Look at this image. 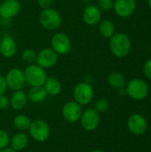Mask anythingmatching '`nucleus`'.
Here are the masks:
<instances>
[{
  "label": "nucleus",
  "instance_id": "1",
  "mask_svg": "<svg viewBox=\"0 0 151 152\" xmlns=\"http://www.w3.org/2000/svg\"><path fill=\"white\" fill-rule=\"evenodd\" d=\"M109 45L112 54L117 58H124L128 55L132 48L129 37L122 32L115 33L109 38Z\"/></svg>",
  "mask_w": 151,
  "mask_h": 152
},
{
  "label": "nucleus",
  "instance_id": "2",
  "mask_svg": "<svg viewBox=\"0 0 151 152\" xmlns=\"http://www.w3.org/2000/svg\"><path fill=\"white\" fill-rule=\"evenodd\" d=\"M23 72L25 81L30 86H43L47 78L44 69L37 64H29Z\"/></svg>",
  "mask_w": 151,
  "mask_h": 152
},
{
  "label": "nucleus",
  "instance_id": "3",
  "mask_svg": "<svg viewBox=\"0 0 151 152\" xmlns=\"http://www.w3.org/2000/svg\"><path fill=\"white\" fill-rule=\"evenodd\" d=\"M61 16L60 12L53 8L43 9L39 14V21L41 25L48 30H55L61 24Z\"/></svg>",
  "mask_w": 151,
  "mask_h": 152
},
{
  "label": "nucleus",
  "instance_id": "4",
  "mask_svg": "<svg viewBox=\"0 0 151 152\" xmlns=\"http://www.w3.org/2000/svg\"><path fill=\"white\" fill-rule=\"evenodd\" d=\"M126 94L135 101H142L148 96L149 86L147 83L139 78L130 80L125 87Z\"/></svg>",
  "mask_w": 151,
  "mask_h": 152
},
{
  "label": "nucleus",
  "instance_id": "5",
  "mask_svg": "<svg viewBox=\"0 0 151 152\" xmlns=\"http://www.w3.org/2000/svg\"><path fill=\"white\" fill-rule=\"evenodd\" d=\"M74 98L81 106L89 104L93 98V89L90 83L81 82L74 88Z\"/></svg>",
  "mask_w": 151,
  "mask_h": 152
},
{
  "label": "nucleus",
  "instance_id": "6",
  "mask_svg": "<svg viewBox=\"0 0 151 152\" xmlns=\"http://www.w3.org/2000/svg\"><path fill=\"white\" fill-rule=\"evenodd\" d=\"M4 78L7 84V87L12 91L20 90L26 84L24 72L18 68H12L9 69Z\"/></svg>",
  "mask_w": 151,
  "mask_h": 152
},
{
  "label": "nucleus",
  "instance_id": "7",
  "mask_svg": "<svg viewBox=\"0 0 151 152\" xmlns=\"http://www.w3.org/2000/svg\"><path fill=\"white\" fill-rule=\"evenodd\" d=\"M28 130L31 137L38 142H45L50 135L49 126L43 120H35L31 122Z\"/></svg>",
  "mask_w": 151,
  "mask_h": 152
},
{
  "label": "nucleus",
  "instance_id": "8",
  "mask_svg": "<svg viewBox=\"0 0 151 152\" xmlns=\"http://www.w3.org/2000/svg\"><path fill=\"white\" fill-rule=\"evenodd\" d=\"M52 49L56 52L57 54H67L71 50V42L69 37L62 33L59 32L53 36L51 39Z\"/></svg>",
  "mask_w": 151,
  "mask_h": 152
},
{
  "label": "nucleus",
  "instance_id": "9",
  "mask_svg": "<svg viewBox=\"0 0 151 152\" xmlns=\"http://www.w3.org/2000/svg\"><path fill=\"white\" fill-rule=\"evenodd\" d=\"M127 128L133 134L142 135L147 131L148 122L142 115L133 114L127 120Z\"/></svg>",
  "mask_w": 151,
  "mask_h": 152
},
{
  "label": "nucleus",
  "instance_id": "10",
  "mask_svg": "<svg viewBox=\"0 0 151 152\" xmlns=\"http://www.w3.org/2000/svg\"><path fill=\"white\" fill-rule=\"evenodd\" d=\"M58 61V54L52 48H44L41 50L36 56V64L43 69H50Z\"/></svg>",
  "mask_w": 151,
  "mask_h": 152
},
{
  "label": "nucleus",
  "instance_id": "11",
  "mask_svg": "<svg viewBox=\"0 0 151 152\" xmlns=\"http://www.w3.org/2000/svg\"><path fill=\"white\" fill-rule=\"evenodd\" d=\"M80 123L82 127L86 131H93L96 129L100 123L99 113L94 109H87L82 112Z\"/></svg>",
  "mask_w": 151,
  "mask_h": 152
},
{
  "label": "nucleus",
  "instance_id": "12",
  "mask_svg": "<svg viewBox=\"0 0 151 152\" xmlns=\"http://www.w3.org/2000/svg\"><path fill=\"white\" fill-rule=\"evenodd\" d=\"M113 9L117 16L128 18L135 11L136 2L135 0H115Z\"/></svg>",
  "mask_w": 151,
  "mask_h": 152
},
{
  "label": "nucleus",
  "instance_id": "13",
  "mask_svg": "<svg viewBox=\"0 0 151 152\" xmlns=\"http://www.w3.org/2000/svg\"><path fill=\"white\" fill-rule=\"evenodd\" d=\"M20 11V3L18 0H4L0 3V16L10 20L15 17Z\"/></svg>",
  "mask_w": 151,
  "mask_h": 152
},
{
  "label": "nucleus",
  "instance_id": "14",
  "mask_svg": "<svg viewBox=\"0 0 151 152\" xmlns=\"http://www.w3.org/2000/svg\"><path fill=\"white\" fill-rule=\"evenodd\" d=\"M82 107L77 102H68L62 108V116L69 122L74 123L80 119Z\"/></svg>",
  "mask_w": 151,
  "mask_h": 152
},
{
  "label": "nucleus",
  "instance_id": "15",
  "mask_svg": "<svg viewBox=\"0 0 151 152\" xmlns=\"http://www.w3.org/2000/svg\"><path fill=\"white\" fill-rule=\"evenodd\" d=\"M101 11L97 5H88L83 12V20L89 26H95L101 20Z\"/></svg>",
  "mask_w": 151,
  "mask_h": 152
},
{
  "label": "nucleus",
  "instance_id": "16",
  "mask_svg": "<svg viewBox=\"0 0 151 152\" xmlns=\"http://www.w3.org/2000/svg\"><path fill=\"white\" fill-rule=\"evenodd\" d=\"M17 52V45L10 36H4L0 41V53L4 58H12Z\"/></svg>",
  "mask_w": 151,
  "mask_h": 152
},
{
  "label": "nucleus",
  "instance_id": "17",
  "mask_svg": "<svg viewBox=\"0 0 151 152\" xmlns=\"http://www.w3.org/2000/svg\"><path fill=\"white\" fill-rule=\"evenodd\" d=\"M28 100V99L25 92L21 90L14 91V93L12 94L10 99V105L13 110H20L27 105Z\"/></svg>",
  "mask_w": 151,
  "mask_h": 152
},
{
  "label": "nucleus",
  "instance_id": "18",
  "mask_svg": "<svg viewBox=\"0 0 151 152\" xmlns=\"http://www.w3.org/2000/svg\"><path fill=\"white\" fill-rule=\"evenodd\" d=\"M46 95L47 94L44 86H31L27 94L28 99L35 103H39L43 102L46 98Z\"/></svg>",
  "mask_w": 151,
  "mask_h": 152
},
{
  "label": "nucleus",
  "instance_id": "19",
  "mask_svg": "<svg viewBox=\"0 0 151 152\" xmlns=\"http://www.w3.org/2000/svg\"><path fill=\"white\" fill-rule=\"evenodd\" d=\"M43 86L46 94L52 96L58 95L61 91V84L55 77H47Z\"/></svg>",
  "mask_w": 151,
  "mask_h": 152
},
{
  "label": "nucleus",
  "instance_id": "20",
  "mask_svg": "<svg viewBox=\"0 0 151 152\" xmlns=\"http://www.w3.org/2000/svg\"><path fill=\"white\" fill-rule=\"evenodd\" d=\"M115 24L110 20H102L99 23V31L105 38H110L115 34Z\"/></svg>",
  "mask_w": 151,
  "mask_h": 152
},
{
  "label": "nucleus",
  "instance_id": "21",
  "mask_svg": "<svg viewBox=\"0 0 151 152\" xmlns=\"http://www.w3.org/2000/svg\"><path fill=\"white\" fill-rule=\"evenodd\" d=\"M28 136L23 133H19V134L13 135V137L10 141L12 149L15 151H21V150L25 149L26 146L28 145Z\"/></svg>",
  "mask_w": 151,
  "mask_h": 152
},
{
  "label": "nucleus",
  "instance_id": "22",
  "mask_svg": "<svg viewBox=\"0 0 151 152\" xmlns=\"http://www.w3.org/2000/svg\"><path fill=\"white\" fill-rule=\"evenodd\" d=\"M108 83L111 87L120 89L122 87H125L126 81L123 74L119 72H112L108 77Z\"/></svg>",
  "mask_w": 151,
  "mask_h": 152
},
{
  "label": "nucleus",
  "instance_id": "23",
  "mask_svg": "<svg viewBox=\"0 0 151 152\" xmlns=\"http://www.w3.org/2000/svg\"><path fill=\"white\" fill-rule=\"evenodd\" d=\"M13 125L17 129H19L20 131H26L29 128V126L31 125V121L28 117H27L26 115L20 114V115H17L14 118Z\"/></svg>",
  "mask_w": 151,
  "mask_h": 152
},
{
  "label": "nucleus",
  "instance_id": "24",
  "mask_svg": "<svg viewBox=\"0 0 151 152\" xmlns=\"http://www.w3.org/2000/svg\"><path fill=\"white\" fill-rule=\"evenodd\" d=\"M37 53L33 49H25L21 53V59L24 62L28 64H33L36 61Z\"/></svg>",
  "mask_w": 151,
  "mask_h": 152
},
{
  "label": "nucleus",
  "instance_id": "25",
  "mask_svg": "<svg viewBox=\"0 0 151 152\" xmlns=\"http://www.w3.org/2000/svg\"><path fill=\"white\" fill-rule=\"evenodd\" d=\"M108 109H109V102H108V100H106L104 98H101V99L97 100V102H95L94 110L99 114L106 112L108 110Z\"/></svg>",
  "mask_w": 151,
  "mask_h": 152
},
{
  "label": "nucleus",
  "instance_id": "26",
  "mask_svg": "<svg viewBox=\"0 0 151 152\" xmlns=\"http://www.w3.org/2000/svg\"><path fill=\"white\" fill-rule=\"evenodd\" d=\"M113 0H98L97 6L101 11H109L113 8Z\"/></svg>",
  "mask_w": 151,
  "mask_h": 152
},
{
  "label": "nucleus",
  "instance_id": "27",
  "mask_svg": "<svg viewBox=\"0 0 151 152\" xmlns=\"http://www.w3.org/2000/svg\"><path fill=\"white\" fill-rule=\"evenodd\" d=\"M9 143H10V137L8 134L4 130L0 129V151L7 148Z\"/></svg>",
  "mask_w": 151,
  "mask_h": 152
},
{
  "label": "nucleus",
  "instance_id": "28",
  "mask_svg": "<svg viewBox=\"0 0 151 152\" xmlns=\"http://www.w3.org/2000/svg\"><path fill=\"white\" fill-rule=\"evenodd\" d=\"M143 73L149 79L151 80V59L145 62L143 66Z\"/></svg>",
  "mask_w": 151,
  "mask_h": 152
},
{
  "label": "nucleus",
  "instance_id": "29",
  "mask_svg": "<svg viewBox=\"0 0 151 152\" xmlns=\"http://www.w3.org/2000/svg\"><path fill=\"white\" fill-rule=\"evenodd\" d=\"M10 104V100L5 95H0V110H5Z\"/></svg>",
  "mask_w": 151,
  "mask_h": 152
},
{
  "label": "nucleus",
  "instance_id": "30",
  "mask_svg": "<svg viewBox=\"0 0 151 152\" xmlns=\"http://www.w3.org/2000/svg\"><path fill=\"white\" fill-rule=\"evenodd\" d=\"M36 2L42 9H46L52 5L53 0H36Z\"/></svg>",
  "mask_w": 151,
  "mask_h": 152
},
{
  "label": "nucleus",
  "instance_id": "31",
  "mask_svg": "<svg viewBox=\"0 0 151 152\" xmlns=\"http://www.w3.org/2000/svg\"><path fill=\"white\" fill-rule=\"evenodd\" d=\"M6 89H7V84H6L5 78L0 76V95L4 94Z\"/></svg>",
  "mask_w": 151,
  "mask_h": 152
},
{
  "label": "nucleus",
  "instance_id": "32",
  "mask_svg": "<svg viewBox=\"0 0 151 152\" xmlns=\"http://www.w3.org/2000/svg\"><path fill=\"white\" fill-rule=\"evenodd\" d=\"M118 94H120V95H125L126 94V90H125V87H122V88H120V89H118Z\"/></svg>",
  "mask_w": 151,
  "mask_h": 152
},
{
  "label": "nucleus",
  "instance_id": "33",
  "mask_svg": "<svg viewBox=\"0 0 151 152\" xmlns=\"http://www.w3.org/2000/svg\"><path fill=\"white\" fill-rule=\"evenodd\" d=\"M0 152H16V151H13L12 148H5V149L1 150Z\"/></svg>",
  "mask_w": 151,
  "mask_h": 152
},
{
  "label": "nucleus",
  "instance_id": "34",
  "mask_svg": "<svg viewBox=\"0 0 151 152\" xmlns=\"http://www.w3.org/2000/svg\"><path fill=\"white\" fill-rule=\"evenodd\" d=\"M91 152H104L103 151H101V150H95V151H93Z\"/></svg>",
  "mask_w": 151,
  "mask_h": 152
},
{
  "label": "nucleus",
  "instance_id": "35",
  "mask_svg": "<svg viewBox=\"0 0 151 152\" xmlns=\"http://www.w3.org/2000/svg\"><path fill=\"white\" fill-rule=\"evenodd\" d=\"M148 4H149V6L150 7L151 9V0H148Z\"/></svg>",
  "mask_w": 151,
  "mask_h": 152
},
{
  "label": "nucleus",
  "instance_id": "36",
  "mask_svg": "<svg viewBox=\"0 0 151 152\" xmlns=\"http://www.w3.org/2000/svg\"><path fill=\"white\" fill-rule=\"evenodd\" d=\"M150 51H151V46H150Z\"/></svg>",
  "mask_w": 151,
  "mask_h": 152
},
{
  "label": "nucleus",
  "instance_id": "37",
  "mask_svg": "<svg viewBox=\"0 0 151 152\" xmlns=\"http://www.w3.org/2000/svg\"><path fill=\"white\" fill-rule=\"evenodd\" d=\"M0 3H1V2H0Z\"/></svg>",
  "mask_w": 151,
  "mask_h": 152
}]
</instances>
